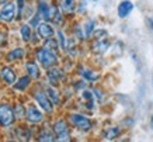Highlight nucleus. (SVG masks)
Segmentation results:
<instances>
[{"mask_svg":"<svg viewBox=\"0 0 153 142\" xmlns=\"http://www.w3.org/2000/svg\"><path fill=\"white\" fill-rule=\"evenodd\" d=\"M35 55H37L38 62H39L44 68H52V66L58 62V56H56L55 51L48 49L45 46H44V48H39Z\"/></svg>","mask_w":153,"mask_h":142,"instance_id":"obj_1","label":"nucleus"},{"mask_svg":"<svg viewBox=\"0 0 153 142\" xmlns=\"http://www.w3.org/2000/svg\"><path fill=\"white\" fill-rule=\"evenodd\" d=\"M16 120L14 108L9 104H0V125L1 127H10Z\"/></svg>","mask_w":153,"mask_h":142,"instance_id":"obj_2","label":"nucleus"},{"mask_svg":"<svg viewBox=\"0 0 153 142\" xmlns=\"http://www.w3.org/2000/svg\"><path fill=\"white\" fill-rule=\"evenodd\" d=\"M53 131L56 134V139L58 141H69L70 139L69 128H68V124H66L65 120H58L53 124Z\"/></svg>","mask_w":153,"mask_h":142,"instance_id":"obj_3","label":"nucleus"},{"mask_svg":"<svg viewBox=\"0 0 153 142\" xmlns=\"http://www.w3.org/2000/svg\"><path fill=\"white\" fill-rule=\"evenodd\" d=\"M70 123L73 124L76 128L82 129V131H88L93 127L91 121L83 114H72L70 115Z\"/></svg>","mask_w":153,"mask_h":142,"instance_id":"obj_4","label":"nucleus"},{"mask_svg":"<svg viewBox=\"0 0 153 142\" xmlns=\"http://www.w3.org/2000/svg\"><path fill=\"white\" fill-rule=\"evenodd\" d=\"M16 17V3L13 1H6L0 9V20H3L6 23L13 21Z\"/></svg>","mask_w":153,"mask_h":142,"instance_id":"obj_5","label":"nucleus"},{"mask_svg":"<svg viewBox=\"0 0 153 142\" xmlns=\"http://www.w3.org/2000/svg\"><path fill=\"white\" fill-rule=\"evenodd\" d=\"M34 99H35V101L39 104V107H41L44 111H47V113H52V110H53V103H52L51 99L48 97L47 93L35 92L34 93Z\"/></svg>","mask_w":153,"mask_h":142,"instance_id":"obj_6","label":"nucleus"},{"mask_svg":"<svg viewBox=\"0 0 153 142\" xmlns=\"http://www.w3.org/2000/svg\"><path fill=\"white\" fill-rule=\"evenodd\" d=\"M25 118H27L31 124H38L44 120V115H42L41 110H39L38 107H35V105H30V107L27 108V113H25Z\"/></svg>","mask_w":153,"mask_h":142,"instance_id":"obj_7","label":"nucleus"},{"mask_svg":"<svg viewBox=\"0 0 153 142\" xmlns=\"http://www.w3.org/2000/svg\"><path fill=\"white\" fill-rule=\"evenodd\" d=\"M132 10H134V4H132V1H129V0H122L120 4H118L117 11H118V16H120L121 19H125L126 16H129L131 14Z\"/></svg>","mask_w":153,"mask_h":142,"instance_id":"obj_8","label":"nucleus"},{"mask_svg":"<svg viewBox=\"0 0 153 142\" xmlns=\"http://www.w3.org/2000/svg\"><path fill=\"white\" fill-rule=\"evenodd\" d=\"M48 80L51 84H56V83L62 80V79L65 78V73H63V70L59 68H51L48 70Z\"/></svg>","mask_w":153,"mask_h":142,"instance_id":"obj_9","label":"nucleus"},{"mask_svg":"<svg viewBox=\"0 0 153 142\" xmlns=\"http://www.w3.org/2000/svg\"><path fill=\"white\" fill-rule=\"evenodd\" d=\"M38 34L44 40H49V38L53 37V28L48 23H41L38 25Z\"/></svg>","mask_w":153,"mask_h":142,"instance_id":"obj_10","label":"nucleus"},{"mask_svg":"<svg viewBox=\"0 0 153 142\" xmlns=\"http://www.w3.org/2000/svg\"><path fill=\"white\" fill-rule=\"evenodd\" d=\"M0 76L3 78L6 83H9V84H14L16 83V73H14L13 69L10 68H1L0 69Z\"/></svg>","mask_w":153,"mask_h":142,"instance_id":"obj_11","label":"nucleus"},{"mask_svg":"<svg viewBox=\"0 0 153 142\" xmlns=\"http://www.w3.org/2000/svg\"><path fill=\"white\" fill-rule=\"evenodd\" d=\"M38 13L41 14V17L44 20H49L51 17V7L45 3V1H39V4H38Z\"/></svg>","mask_w":153,"mask_h":142,"instance_id":"obj_12","label":"nucleus"},{"mask_svg":"<svg viewBox=\"0 0 153 142\" xmlns=\"http://www.w3.org/2000/svg\"><path fill=\"white\" fill-rule=\"evenodd\" d=\"M60 9L63 10V13L72 14L76 9V3L74 0H60Z\"/></svg>","mask_w":153,"mask_h":142,"instance_id":"obj_13","label":"nucleus"},{"mask_svg":"<svg viewBox=\"0 0 153 142\" xmlns=\"http://www.w3.org/2000/svg\"><path fill=\"white\" fill-rule=\"evenodd\" d=\"M25 69H27L30 78H33V79L39 78V68H38V65L35 62H27L25 64Z\"/></svg>","mask_w":153,"mask_h":142,"instance_id":"obj_14","label":"nucleus"},{"mask_svg":"<svg viewBox=\"0 0 153 142\" xmlns=\"http://www.w3.org/2000/svg\"><path fill=\"white\" fill-rule=\"evenodd\" d=\"M24 56V49L23 48H14L13 51H10L7 54V61L13 62V61H19Z\"/></svg>","mask_w":153,"mask_h":142,"instance_id":"obj_15","label":"nucleus"},{"mask_svg":"<svg viewBox=\"0 0 153 142\" xmlns=\"http://www.w3.org/2000/svg\"><path fill=\"white\" fill-rule=\"evenodd\" d=\"M30 83H31V80H30V76H23V78L19 79V82L14 83V87H16L17 90H21V92H24V90H27V89H28Z\"/></svg>","mask_w":153,"mask_h":142,"instance_id":"obj_16","label":"nucleus"},{"mask_svg":"<svg viewBox=\"0 0 153 142\" xmlns=\"http://www.w3.org/2000/svg\"><path fill=\"white\" fill-rule=\"evenodd\" d=\"M56 138L53 137V134L49 131V129L47 128H44L41 129V132L38 134V141H48V142H52V141H55Z\"/></svg>","mask_w":153,"mask_h":142,"instance_id":"obj_17","label":"nucleus"},{"mask_svg":"<svg viewBox=\"0 0 153 142\" xmlns=\"http://www.w3.org/2000/svg\"><path fill=\"white\" fill-rule=\"evenodd\" d=\"M80 75H82L86 80H88V82H94V80L98 79V75L94 73L93 70H90V69H80Z\"/></svg>","mask_w":153,"mask_h":142,"instance_id":"obj_18","label":"nucleus"},{"mask_svg":"<svg viewBox=\"0 0 153 142\" xmlns=\"http://www.w3.org/2000/svg\"><path fill=\"white\" fill-rule=\"evenodd\" d=\"M49 20L55 24L62 23V14H60V11L58 10V7H55V6L51 7V17H49Z\"/></svg>","mask_w":153,"mask_h":142,"instance_id":"obj_19","label":"nucleus"},{"mask_svg":"<svg viewBox=\"0 0 153 142\" xmlns=\"http://www.w3.org/2000/svg\"><path fill=\"white\" fill-rule=\"evenodd\" d=\"M108 42L107 41H102V40H100L98 42H96L93 45V51L94 52H97V54H104L107 49H108Z\"/></svg>","mask_w":153,"mask_h":142,"instance_id":"obj_20","label":"nucleus"},{"mask_svg":"<svg viewBox=\"0 0 153 142\" xmlns=\"http://www.w3.org/2000/svg\"><path fill=\"white\" fill-rule=\"evenodd\" d=\"M20 34H21V38H23V41H30V38H31V28H30V24H24L21 25L20 28Z\"/></svg>","mask_w":153,"mask_h":142,"instance_id":"obj_21","label":"nucleus"},{"mask_svg":"<svg viewBox=\"0 0 153 142\" xmlns=\"http://www.w3.org/2000/svg\"><path fill=\"white\" fill-rule=\"evenodd\" d=\"M47 94L51 99L52 103H53V105L59 104V94H58V92H56L53 87H47Z\"/></svg>","mask_w":153,"mask_h":142,"instance_id":"obj_22","label":"nucleus"},{"mask_svg":"<svg viewBox=\"0 0 153 142\" xmlns=\"http://www.w3.org/2000/svg\"><path fill=\"white\" fill-rule=\"evenodd\" d=\"M118 132H120V129L117 128V127H111V128H108L105 131V139H114V138H117Z\"/></svg>","mask_w":153,"mask_h":142,"instance_id":"obj_23","label":"nucleus"},{"mask_svg":"<svg viewBox=\"0 0 153 142\" xmlns=\"http://www.w3.org/2000/svg\"><path fill=\"white\" fill-rule=\"evenodd\" d=\"M94 25H96V21L94 20H88L86 25H84V30H86V35H91V32L94 31Z\"/></svg>","mask_w":153,"mask_h":142,"instance_id":"obj_24","label":"nucleus"},{"mask_svg":"<svg viewBox=\"0 0 153 142\" xmlns=\"http://www.w3.org/2000/svg\"><path fill=\"white\" fill-rule=\"evenodd\" d=\"M14 113H16V115L19 117V118H23L24 114H25V111H24V107L21 104H16L14 105Z\"/></svg>","mask_w":153,"mask_h":142,"instance_id":"obj_25","label":"nucleus"},{"mask_svg":"<svg viewBox=\"0 0 153 142\" xmlns=\"http://www.w3.org/2000/svg\"><path fill=\"white\" fill-rule=\"evenodd\" d=\"M58 41H59L60 48H63V49H65L66 48V38H65V35H63V32L62 31H58Z\"/></svg>","mask_w":153,"mask_h":142,"instance_id":"obj_26","label":"nucleus"},{"mask_svg":"<svg viewBox=\"0 0 153 142\" xmlns=\"http://www.w3.org/2000/svg\"><path fill=\"white\" fill-rule=\"evenodd\" d=\"M39 17H41L39 13L35 14L33 19H31V21H30V25H31V27H38V25H39Z\"/></svg>","mask_w":153,"mask_h":142,"instance_id":"obj_27","label":"nucleus"},{"mask_svg":"<svg viewBox=\"0 0 153 142\" xmlns=\"http://www.w3.org/2000/svg\"><path fill=\"white\" fill-rule=\"evenodd\" d=\"M94 37L97 40H102L104 37H107V31L105 30H97V31H94Z\"/></svg>","mask_w":153,"mask_h":142,"instance_id":"obj_28","label":"nucleus"},{"mask_svg":"<svg viewBox=\"0 0 153 142\" xmlns=\"http://www.w3.org/2000/svg\"><path fill=\"white\" fill-rule=\"evenodd\" d=\"M17 6H19V10H17V13H19V14H23L24 0H17Z\"/></svg>","mask_w":153,"mask_h":142,"instance_id":"obj_29","label":"nucleus"},{"mask_svg":"<svg viewBox=\"0 0 153 142\" xmlns=\"http://www.w3.org/2000/svg\"><path fill=\"white\" fill-rule=\"evenodd\" d=\"M74 32H76V35H77V37H79V38H84V37H83V34H82V31H80L79 24H77V25L74 27Z\"/></svg>","mask_w":153,"mask_h":142,"instance_id":"obj_30","label":"nucleus"},{"mask_svg":"<svg viewBox=\"0 0 153 142\" xmlns=\"http://www.w3.org/2000/svg\"><path fill=\"white\" fill-rule=\"evenodd\" d=\"M86 11V1H82L79 4V13H84Z\"/></svg>","mask_w":153,"mask_h":142,"instance_id":"obj_31","label":"nucleus"},{"mask_svg":"<svg viewBox=\"0 0 153 142\" xmlns=\"http://www.w3.org/2000/svg\"><path fill=\"white\" fill-rule=\"evenodd\" d=\"M93 93L98 97V100H101V99H102V96H101V93H100V90H97V89H93Z\"/></svg>","mask_w":153,"mask_h":142,"instance_id":"obj_32","label":"nucleus"},{"mask_svg":"<svg viewBox=\"0 0 153 142\" xmlns=\"http://www.w3.org/2000/svg\"><path fill=\"white\" fill-rule=\"evenodd\" d=\"M84 87H86V83H84V82L76 83V89H84Z\"/></svg>","mask_w":153,"mask_h":142,"instance_id":"obj_33","label":"nucleus"},{"mask_svg":"<svg viewBox=\"0 0 153 142\" xmlns=\"http://www.w3.org/2000/svg\"><path fill=\"white\" fill-rule=\"evenodd\" d=\"M149 25H150V28L153 30V19H149Z\"/></svg>","mask_w":153,"mask_h":142,"instance_id":"obj_34","label":"nucleus"},{"mask_svg":"<svg viewBox=\"0 0 153 142\" xmlns=\"http://www.w3.org/2000/svg\"><path fill=\"white\" fill-rule=\"evenodd\" d=\"M6 1H7V0H0V4H1V3H6Z\"/></svg>","mask_w":153,"mask_h":142,"instance_id":"obj_35","label":"nucleus"},{"mask_svg":"<svg viewBox=\"0 0 153 142\" xmlns=\"http://www.w3.org/2000/svg\"><path fill=\"white\" fill-rule=\"evenodd\" d=\"M150 123H152V128H153V114H152V121Z\"/></svg>","mask_w":153,"mask_h":142,"instance_id":"obj_36","label":"nucleus"},{"mask_svg":"<svg viewBox=\"0 0 153 142\" xmlns=\"http://www.w3.org/2000/svg\"><path fill=\"white\" fill-rule=\"evenodd\" d=\"M91 1H98V0H91Z\"/></svg>","mask_w":153,"mask_h":142,"instance_id":"obj_37","label":"nucleus"},{"mask_svg":"<svg viewBox=\"0 0 153 142\" xmlns=\"http://www.w3.org/2000/svg\"><path fill=\"white\" fill-rule=\"evenodd\" d=\"M152 84H153V76H152Z\"/></svg>","mask_w":153,"mask_h":142,"instance_id":"obj_38","label":"nucleus"}]
</instances>
